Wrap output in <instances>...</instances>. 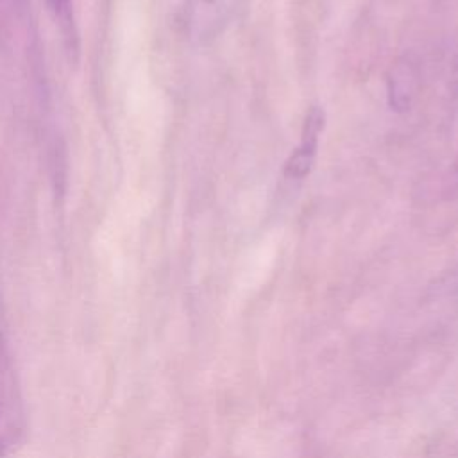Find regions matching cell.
I'll return each instance as SVG.
<instances>
[{"label": "cell", "mask_w": 458, "mask_h": 458, "mask_svg": "<svg viewBox=\"0 0 458 458\" xmlns=\"http://www.w3.org/2000/svg\"><path fill=\"white\" fill-rule=\"evenodd\" d=\"M324 125H326L324 109L320 106H311L306 111V116L302 122L301 140H299L297 147L292 150V154L288 156L284 168H283V177L286 181L301 182L310 175V172L315 165L318 140L324 131Z\"/></svg>", "instance_id": "cell-2"}, {"label": "cell", "mask_w": 458, "mask_h": 458, "mask_svg": "<svg viewBox=\"0 0 458 458\" xmlns=\"http://www.w3.org/2000/svg\"><path fill=\"white\" fill-rule=\"evenodd\" d=\"M21 433V401L18 394L13 356L0 315V458L18 444Z\"/></svg>", "instance_id": "cell-1"}, {"label": "cell", "mask_w": 458, "mask_h": 458, "mask_svg": "<svg viewBox=\"0 0 458 458\" xmlns=\"http://www.w3.org/2000/svg\"><path fill=\"white\" fill-rule=\"evenodd\" d=\"M411 77L408 75V70L406 68H397L395 72H394V81H392V93L390 95H394V102L392 104H395V106H403V107H406L408 104H410V100H408V97L411 95V91H413V88H411Z\"/></svg>", "instance_id": "cell-4"}, {"label": "cell", "mask_w": 458, "mask_h": 458, "mask_svg": "<svg viewBox=\"0 0 458 458\" xmlns=\"http://www.w3.org/2000/svg\"><path fill=\"white\" fill-rule=\"evenodd\" d=\"M238 0H188L190 27L197 38H211L227 21Z\"/></svg>", "instance_id": "cell-3"}]
</instances>
